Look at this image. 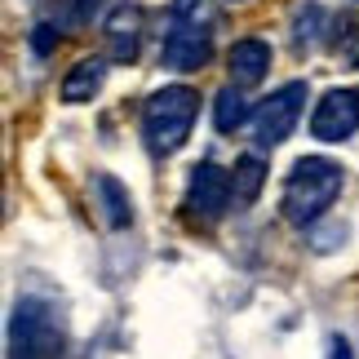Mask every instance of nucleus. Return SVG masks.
<instances>
[{
  "instance_id": "1",
  "label": "nucleus",
  "mask_w": 359,
  "mask_h": 359,
  "mask_svg": "<svg viewBox=\"0 0 359 359\" xmlns=\"http://www.w3.org/2000/svg\"><path fill=\"white\" fill-rule=\"evenodd\" d=\"M341 187H346V169L328 156H302L284 177V196H280V213L293 226H311L337 204Z\"/></svg>"
},
{
  "instance_id": "2",
  "label": "nucleus",
  "mask_w": 359,
  "mask_h": 359,
  "mask_svg": "<svg viewBox=\"0 0 359 359\" xmlns=\"http://www.w3.org/2000/svg\"><path fill=\"white\" fill-rule=\"evenodd\" d=\"M213 53V5L209 0H173L160 62L169 72H200Z\"/></svg>"
},
{
  "instance_id": "3",
  "label": "nucleus",
  "mask_w": 359,
  "mask_h": 359,
  "mask_svg": "<svg viewBox=\"0 0 359 359\" xmlns=\"http://www.w3.org/2000/svg\"><path fill=\"white\" fill-rule=\"evenodd\" d=\"M200 116V93L191 85H164L142 107V133L156 156H173L191 137V124Z\"/></svg>"
},
{
  "instance_id": "4",
  "label": "nucleus",
  "mask_w": 359,
  "mask_h": 359,
  "mask_svg": "<svg viewBox=\"0 0 359 359\" xmlns=\"http://www.w3.org/2000/svg\"><path fill=\"white\" fill-rule=\"evenodd\" d=\"M9 359H62V320L49 297H18L9 315Z\"/></svg>"
},
{
  "instance_id": "5",
  "label": "nucleus",
  "mask_w": 359,
  "mask_h": 359,
  "mask_svg": "<svg viewBox=\"0 0 359 359\" xmlns=\"http://www.w3.org/2000/svg\"><path fill=\"white\" fill-rule=\"evenodd\" d=\"M302 107H306V80H288L284 89H275L253 111V147L275 151L280 142H288V133H293L297 120H302Z\"/></svg>"
},
{
  "instance_id": "6",
  "label": "nucleus",
  "mask_w": 359,
  "mask_h": 359,
  "mask_svg": "<svg viewBox=\"0 0 359 359\" xmlns=\"http://www.w3.org/2000/svg\"><path fill=\"white\" fill-rule=\"evenodd\" d=\"M231 200H236V182H231V173L222 169V164H213V160H200L196 169H191V177H187V200H182L187 213L200 217L204 226H213V222L226 217Z\"/></svg>"
},
{
  "instance_id": "7",
  "label": "nucleus",
  "mask_w": 359,
  "mask_h": 359,
  "mask_svg": "<svg viewBox=\"0 0 359 359\" xmlns=\"http://www.w3.org/2000/svg\"><path fill=\"white\" fill-rule=\"evenodd\" d=\"M359 129V93L351 89H328L320 102H315V116H311V133L320 142H346Z\"/></svg>"
},
{
  "instance_id": "8",
  "label": "nucleus",
  "mask_w": 359,
  "mask_h": 359,
  "mask_svg": "<svg viewBox=\"0 0 359 359\" xmlns=\"http://www.w3.org/2000/svg\"><path fill=\"white\" fill-rule=\"evenodd\" d=\"M102 36H107V58L133 62L137 45H142V9L129 5V0L111 5V13H107V22H102Z\"/></svg>"
},
{
  "instance_id": "9",
  "label": "nucleus",
  "mask_w": 359,
  "mask_h": 359,
  "mask_svg": "<svg viewBox=\"0 0 359 359\" xmlns=\"http://www.w3.org/2000/svg\"><path fill=\"white\" fill-rule=\"evenodd\" d=\"M226 62H231V85L253 89L271 72V45H266V40H236Z\"/></svg>"
},
{
  "instance_id": "10",
  "label": "nucleus",
  "mask_w": 359,
  "mask_h": 359,
  "mask_svg": "<svg viewBox=\"0 0 359 359\" xmlns=\"http://www.w3.org/2000/svg\"><path fill=\"white\" fill-rule=\"evenodd\" d=\"M93 200H98V213L111 231L133 226V200L116 173H93Z\"/></svg>"
},
{
  "instance_id": "11",
  "label": "nucleus",
  "mask_w": 359,
  "mask_h": 359,
  "mask_svg": "<svg viewBox=\"0 0 359 359\" xmlns=\"http://www.w3.org/2000/svg\"><path fill=\"white\" fill-rule=\"evenodd\" d=\"M102 80H107V62L102 58H80L72 72L62 76V102H93V93L102 89Z\"/></svg>"
},
{
  "instance_id": "12",
  "label": "nucleus",
  "mask_w": 359,
  "mask_h": 359,
  "mask_svg": "<svg viewBox=\"0 0 359 359\" xmlns=\"http://www.w3.org/2000/svg\"><path fill=\"white\" fill-rule=\"evenodd\" d=\"M253 120V111H248V98L240 93V85H226L222 93L213 98V124H217V133H236L240 124Z\"/></svg>"
},
{
  "instance_id": "13",
  "label": "nucleus",
  "mask_w": 359,
  "mask_h": 359,
  "mask_svg": "<svg viewBox=\"0 0 359 359\" xmlns=\"http://www.w3.org/2000/svg\"><path fill=\"white\" fill-rule=\"evenodd\" d=\"M231 182H236V204H253L262 182H266V164L257 156H244L236 160V169H231Z\"/></svg>"
},
{
  "instance_id": "14",
  "label": "nucleus",
  "mask_w": 359,
  "mask_h": 359,
  "mask_svg": "<svg viewBox=\"0 0 359 359\" xmlns=\"http://www.w3.org/2000/svg\"><path fill=\"white\" fill-rule=\"evenodd\" d=\"M320 27H324V9H320V5H311V9H306V13H302V18H297V32H293L297 49L315 45V40H320Z\"/></svg>"
},
{
  "instance_id": "15",
  "label": "nucleus",
  "mask_w": 359,
  "mask_h": 359,
  "mask_svg": "<svg viewBox=\"0 0 359 359\" xmlns=\"http://www.w3.org/2000/svg\"><path fill=\"white\" fill-rule=\"evenodd\" d=\"M328 359H355L346 337H328Z\"/></svg>"
},
{
  "instance_id": "16",
  "label": "nucleus",
  "mask_w": 359,
  "mask_h": 359,
  "mask_svg": "<svg viewBox=\"0 0 359 359\" xmlns=\"http://www.w3.org/2000/svg\"><path fill=\"white\" fill-rule=\"evenodd\" d=\"M341 53H346V62H351V67H359V27H355V32L346 36V45H341Z\"/></svg>"
}]
</instances>
